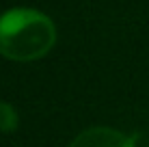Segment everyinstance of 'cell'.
Returning <instances> with one entry per match:
<instances>
[{"instance_id": "cell-3", "label": "cell", "mask_w": 149, "mask_h": 147, "mask_svg": "<svg viewBox=\"0 0 149 147\" xmlns=\"http://www.w3.org/2000/svg\"><path fill=\"white\" fill-rule=\"evenodd\" d=\"M19 117L15 113V108L7 102H0V132L2 134H11L17 130Z\"/></svg>"}, {"instance_id": "cell-2", "label": "cell", "mask_w": 149, "mask_h": 147, "mask_svg": "<svg viewBox=\"0 0 149 147\" xmlns=\"http://www.w3.org/2000/svg\"><path fill=\"white\" fill-rule=\"evenodd\" d=\"M69 147H134V139L112 128H89L71 141Z\"/></svg>"}, {"instance_id": "cell-1", "label": "cell", "mask_w": 149, "mask_h": 147, "mask_svg": "<svg viewBox=\"0 0 149 147\" xmlns=\"http://www.w3.org/2000/svg\"><path fill=\"white\" fill-rule=\"evenodd\" d=\"M56 43L54 22L37 9H11L0 15V54L28 63L50 52Z\"/></svg>"}]
</instances>
